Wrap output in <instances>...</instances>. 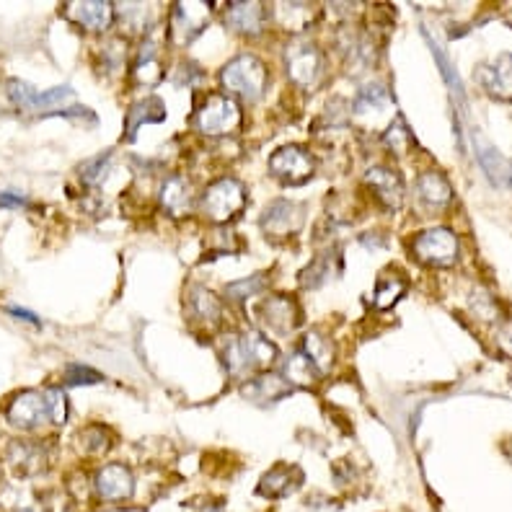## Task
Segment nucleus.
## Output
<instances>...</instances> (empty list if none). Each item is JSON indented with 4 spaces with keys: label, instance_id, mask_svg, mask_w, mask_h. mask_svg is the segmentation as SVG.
<instances>
[{
    "label": "nucleus",
    "instance_id": "f257e3e1",
    "mask_svg": "<svg viewBox=\"0 0 512 512\" xmlns=\"http://www.w3.org/2000/svg\"><path fill=\"white\" fill-rule=\"evenodd\" d=\"M277 347L269 342L259 331H246V334H236V337L225 339L223 344V363L225 370L233 378H246L254 373L259 365L275 363Z\"/></svg>",
    "mask_w": 512,
    "mask_h": 512
},
{
    "label": "nucleus",
    "instance_id": "f03ea898",
    "mask_svg": "<svg viewBox=\"0 0 512 512\" xmlns=\"http://www.w3.org/2000/svg\"><path fill=\"white\" fill-rule=\"evenodd\" d=\"M220 86L244 101L262 99L267 91V68L259 57L238 55L220 70Z\"/></svg>",
    "mask_w": 512,
    "mask_h": 512
},
{
    "label": "nucleus",
    "instance_id": "7ed1b4c3",
    "mask_svg": "<svg viewBox=\"0 0 512 512\" xmlns=\"http://www.w3.org/2000/svg\"><path fill=\"white\" fill-rule=\"evenodd\" d=\"M246 205V187L233 176H223L205 189L200 200V210L213 223H228L236 218Z\"/></svg>",
    "mask_w": 512,
    "mask_h": 512
},
{
    "label": "nucleus",
    "instance_id": "20e7f679",
    "mask_svg": "<svg viewBox=\"0 0 512 512\" xmlns=\"http://www.w3.org/2000/svg\"><path fill=\"white\" fill-rule=\"evenodd\" d=\"M241 119H244V112H241L236 99L215 94L202 104L200 112L194 114V127H197L202 135L218 138V135H231L233 130H238Z\"/></svg>",
    "mask_w": 512,
    "mask_h": 512
},
{
    "label": "nucleus",
    "instance_id": "39448f33",
    "mask_svg": "<svg viewBox=\"0 0 512 512\" xmlns=\"http://www.w3.org/2000/svg\"><path fill=\"white\" fill-rule=\"evenodd\" d=\"M8 99L21 109L29 112H60L65 109L68 101H75V91L70 86H55L50 91H37V86L21 81V78H11L6 86Z\"/></svg>",
    "mask_w": 512,
    "mask_h": 512
},
{
    "label": "nucleus",
    "instance_id": "423d86ee",
    "mask_svg": "<svg viewBox=\"0 0 512 512\" xmlns=\"http://www.w3.org/2000/svg\"><path fill=\"white\" fill-rule=\"evenodd\" d=\"M458 238L450 228H427L412 238V254L430 267H453L458 262Z\"/></svg>",
    "mask_w": 512,
    "mask_h": 512
},
{
    "label": "nucleus",
    "instance_id": "0eeeda50",
    "mask_svg": "<svg viewBox=\"0 0 512 512\" xmlns=\"http://www.w3.org/2000/svg\"><path fill=\"white\" fill-rule=\"evenodd\" d=\"M352 117L368 130H388L394 117V96L381 83H370L352 104Z\"/></svg>",
    "mask_w": 512,
    "mask_h": 512
},
{
    "label": "nucleus",
    "instance_id": "6e6552de",
    "mask_svg": "<svg viewBox=\"0 0 512 512\" xmlns=\"http://www.w3.org/2000/svg\"><path fill=\"white\" fill-rule=\"evenodd\" d=\"M269 174L285 187H300L316 174V163L306 148L300 145H285L269 156Z\"/></svg>",
    "mask_w": 512,
    "mask_h": 512
},
{
    "label": "nucleus",
    "instance_id": "1a4fd4ad",
    "mask_svg": "<svg viewBox=\"0 0 512 512\" xmlns=\"http://www.w3.org/2000/svg\"><path fill=\"white\" fill-rule=\"evenodd\" d=\"M290 81L300 88H313L321 78V52L311 42H293L285 50Z\"/></svg>",
    "mask_w": 512,
    "mask_h": 512
},
{
    "label": "nucleus",
    "instance_id": "9d476101",
    "mask_svg": "<svg viewBox=\"0 0 512 512\" xmlns=\"http://www.w3.org/2000/svg\"><path fill=\"white\" fill-rule=\"evenodd\" d=\"M306 220V207L290 200H275L264 210L262 231L272 238L295 236L303 228Z\"/></svg>",
    "mask_w": 512,
    "mask_h": 512
},
{
    "label": "nucleus",
    "instance_id": "9b49d317",
    "mask_svg": "<svg viewBox=\"0 0 512 512\" xmlns=\"http://www.w3.org/2000/svg\"><path fill=\"white\" fill-rule=\"evenodd\" d=\"M94 487L104 502H125L135 492V476L125 463H109L96 474Z\"/></svg>",
    "mask_w": 512,
    "mask_h": 512
},
{
    "label": "nucleus",
    "instance_id": "f8f14e48",
    "mask_svg": "<svg viewBox=\"0 0 512 512\" xmlns=\"http://www.w3.org/2000/svg\"><path fill=\"white\" fill-rule=\"evenodd\" d=\"M8 422L16 430H37L47 422V404L39 391H24L8 404Z\"/></svg>",
    "mask_w": 512,
    "mask_h": 512
},
{
    "label": "nucleus",
    "instance_id": "ddd939ff",
    "mask_svg": "<svg viewBox=\"0 0 512 512\" xmlns=\"http://www.w3.org/2000/svg\"><path fill=\"white\" fill-rule=\"evenodd\" d=\"M262 324L275 334H290L298 326V303L290 295H267L259 306Z\"/></svg>",
    "mask_w": 512,
    "mask_h": 512
},
{
    "label": "nucleus",
    "instance_id": "4468645a",
    "mask_svg": "<svg viewBox=\"0 0 512 512\" xmlns=\"http://www.w3.org/2000/svg\"><path fill=\"white\" fill-rule=\"evenodd\" d=\"M471 145H474L476 158H479L484 174L489 176V182L497 184L500 189L510 187V161L502 156L500 150L494 148L479 130H471Z\"/></svg>",
    "mask_w": 512,
    "mask_h": 512
},
{
    "label": "nucleus",
    "instance_id": "2eb2a0df",
    "mask_svg": "<svg viewBox=\"0 0 512 512\" xmlns=\"http://www.w3.org/2000/svg\"><path fill=\"white\" fill-rule=\"evenodd\" d=\"M210 21V6L202 3H179L171 16V34L179 42H192Z\"/></svg>",
    "mask_w": 512,
    "mask_h": 512
},
{
    "label": "nucleus",
    "instance_id": "dca6fc26",
    "mask_svg": "<svg viewBox=\"0 0 512 512\" xmlns=\"http://www.w3.org/2000/svg\"><path fill=\"white\" fill-rule=\"evenodd\" d=\"M510 55H500L494 63H484L476 68V81L487 91L492 99L507 101L512 91V75H510Z\"/></svg>",
    "mask_w": 512,
    "mask_h": 512
},
{
    "label": "nucleus",
    "instance_id": "f3484780",
    "mask_svg": "<svg viewBox=\"0 0 512 512\" xmlns=\"http://www.w3.org/2000/svg\"><path fill=\"white\" fill-rule=\"evenodd\" d=\"M365 184L375 192V197L383 202L391 210H399L401 202H404V182H401V176L396 174L394 169H388V166H373L365 174Z\"/></svg>",
    "mask_w": 512,
    "mask_h": 512
},
{
    "label": "nucleus",
    "instance_id": "a211bd4d",
    "mask_svg": "<svg viewBox=\"0 0 512 512\" xmlns=\"http://www.w3.org/2000/svg\"><path fill=\"white\" fill-rule=\"evenodd\" d=\"M414 189H417L419 202H422L427 210H435V213H438V210H445V207L453 202V187H450L448 176L440 174V171L435 169L425 171V174L419 176Z\"/></svg>",
    "mask_w": 512,
    "mask_h": 512
},
{
    "label": "nucleus",
    "instance_id": "6ab92c4d",
    "mask_svg": "<svg viewBox=\"0 0 512 512\" xmlns=\"http://www.w3.org/2000/svg\"><path fill=\"white\" fill-rule=\"evenodd\" d=\"M161 205L163 210L174 218H184L194 210V187L187 176L174 174L169 176L161 187Z\"/></svg>",
    "mask_w": 512,
    "mask_h": 512
},
{
    "label": "nucleus",
    "instance_id": "aec40b11",
    "mask_svg": "<svg viewBox=\"0 0 512 512\" xmlns=\"http://www.w3.org/2000/svg\"><path fill=\"white\" fill-rule=\"evenodd\" d=\"M114 6L107 0H86V3H73L68 6V16L81 24L88 32H107L114 21Z\"/></svg>",
    "mask_w": 512,
    "mask_h": 512
},
{
    "label": "nucleus",
    "instance_id": "412c9836",
    "mask_svg": "<svg viewBox=\"0 0 512 512\" xmlns=\"http://www.w3.org/2000/svg\"><path fill=\"white\" fill-rule=\"evenodd\" d=\"M264 19H267V13H264L262 3H241V0H233L231 6L225 8V21L238 34H259L262 32Z\"/></svg>",
    "mask_w": 512,
    "mask_h": 512
},
{
    "label": "nucleus",
    "instance_id": "4be33fe9",
    "mask_svg": "<svg viewBox=\"0 0 512 512\" xmlns=\"http://www.w3.org/2000/svg\"><path fill=\"white\" fill-rule=\"evenodd\" d=\"M300 484V471L295 466H275V469H269L267 474L262 476L259 481V487H256V494H262V497H269V500H280L285 494L295 492Z\"/></svg>",
    "mask_w": 512,
    "mask_h": 512
},
{
    "label": "nucleus",
    "instance_id": "5701e85b",
    "mask_svg": "<svg viewBox=\"0 0 512 512\" xmlns=\"http://www.w3.org/2000/svg\"><path fill=\"white\" fill-rule=\"evenodd\" d=\"M293 388L288 383L282 381L280 373H262V375H254L244 388H241V394L251 401H277L282 396H288Z\"/></svg>",
    "mask_w": 512,
    "mask_h": 512
},
{
    "label": "nucleus",
    "instance_id": "b1692460",
    "mask_svg": "<svg viewBox=\"0 0 512 512\" xmlns=\"http://www.w3.org/2000/svg\"><path fill=\"white\" fill-rule=\"evenodd\" d=\"M303 355L316 365L319 373H326V370H331V365H334V355H337V350H334V342H331L326 334L313 329L303 337Z\"/></svg>",
    "mask_w": 512,
    "mask_h": 512
},
{
    "label": "nucleus",
    "instance_id": "393cba45",
    "mask_svg": "<svg viewBox=\"0 0 512 512\" xmlns=\"http://www.w3.org/2000/svg\"><path fill=\"white\" fill-rule=\"evenodd\" d=\"M282 381L288 383L290 388L293 386H313V383L319 381V370H316V365L308 360L303 352H293V355L282 363Z\"/></svg>",
    "mask_w": 512,
    "mask_h": 512
},
{
    "label": "nucleus",
    "instance_id": "a878e982",
    "mask_svg": "<svg viewBox=\"0 0 512 512\" xmlns=\"http://www.w3.org/2000/svg\"><path fill=\"white\" fill-rule=\"evenodd\" d=\"M189 311L197 319H202V324H213V321H218L223 316L220 300L207 288H192V293H189Z\"/></svg>",
    "mask_w": 512,
    "mask_h": 512
},
{
    "label": "nucleus",
    "instance_id": "bb28decb",
    "mask_svg": "<svg viewBox=\"0 0 512 512\" xmlns=\"http://www.w3.org/2000/svg\"><path fill=\"white\" fill-rule=\"evenodd\" d=\"M404 290V277L394 275V272H386V275L378 280V285H375V308H381V311L394 308L401 300V295H404Z\"/></svg>",
    "mask_w": 512,
    "mask_h": 512
},
{
    "label": "nucleus",
    "instance_id": "cd10ccee",
    "mask_svg": "<svg viewBox=\"0 0 512 512\" xmlns=\"http://www.w3.org/2000/svg\"><path fill=\"white\" fill-rule=\"evenodd\" d=\"M166 119V109H163V101L161 99H145L140 104L130 109L127 114V127H130V135H135V130L148 122H163Z\"/></svg>",
    "mask_w": 512,
    "mask_h": 512
},
{
    "label": "nucleus",
    "instance_id": "c85d7f7f",
    "mask_svg": "<svg viewBox=\"0 0 512 512\" xmlns=\"http://www.w3.org/2000/svg\"><path fill=\"white\" fill-rule=\"evenodd\" d=\"M42 396H44V404H47V419L55 422V425H65V422H68L70 406L63 388H47Z\"/></svg>",
    "mask_w": 512,
    "mask_h": 512
},
{
    "label": "nucleus",
    "instance_id": "c756f323",
    "mask_svg": "<svg viewBox=\"0 0 512 512\" xmlns=\"http://www.w3.org/2000/svg\"><path fill=\"white\" fill-rule=\"evenodd\" d=\"M109 161H112V150H107V153H101V156L83 163L78 174H81V179L88 184V187H99L109 174Z\"/></svg>",
    "mask_w": 512,
    "mask_h": 512
},
{
    "label": "nucleus",
    "instance_id": "7c9ffc66",
    "mask_svg": "<svg viewBox=\"0 0 512 512\" xmlns=\"http://www.w3.org/2000/svg\"><path fill=\"white\" fill-rule=\"evenodd\" d=\"M329 272H331V262H329V254H321L319 259H313L306 269H303V275H300V285L308 290L313 288H321L326 280H329Z\"/></svg>",
    "mask_w": 512,
    "mask_h": 512
},
{
    "label": "nucleus",
    "instance_id": "2f4dec72",
    "mask_svg": "<svg viewBox=\"0 0 512 512\" xmlns=\"http://www.w3.org/2000/svg\"><path fill=\"white\" fill-rule=\"evenodd\" d=\"M422 34H425V39H427V44H430V50H432V55H435V60H438L440 73H443V78H445V83H448V88H453L456 94H463L461 78H458V73H456V68H453V63H450L448 57H445V52L440 50L438 42H435V39H432L430 34L425 32V29H422Z\"/></svg>",
    "mask_w": 512,
    "mask_h": 512
},
{
    "label": "nucleus",
    "instance_id": "473e14b6",
    "mask_svg": "<svg viewBox=\"0 0 512 512\" xmlns=\"http://www.w3.org/2000/svg\"><path fill=\"white\" fill-rule=\"evenodd\" d=\"M264 288H267V277L251 275V277H246V280L231 282V285L225 288V295L233 300H246V298H251L254 293H262Z\"/></svg>",
    "mask_w": 512,
    "mask_h": 512
},
{
    "label": "nucleus",
    "instance_id": "72a5a7b5",
    "mask_svg": "<svg viewBox=\"0 0 512 512\" xmlns=\"http://www.w3.org/2000/svg\"><path fill=\"white\" fill-rule=\"evenodd\" d=\"M104 381V375L99 370L88 368V365H70L65 370V383L68 386H91V383H101Z\"/></svg>",
    "mask_w": 512,
    "mask_h": 512
},
{
    "label": "nucleus",
    "instance_id": "f704fd0d",
    "mask_svg": "<svg viewBox=\"0 0 512 512\" xmlns=\"http://www.w3.org/2000/svg\"><path fill=\"white\" fill-rule=\"evenodd\" d=\"M29 200H26L24 194H16V192H0V207L3 210H11V207H26Z\"/></svg>",
    "mask_w": 512,
    "mask_h": 512
},
{
    "label": "nucleus",
    "instance_id": "c9c22d12",
    "mask_svg": "<svg viewBox=\"0 0 512 512\" xmlns=\"http://www.w3.org/2000/svg\"><path fill=\"white\" fill-rule=\"evenodd\" d=\"M11 316H13V319H24V321H29V324L39 326L37 316H34L32 311H26V308H11Z\"/></svg>",
    "mask_w": 512,
    "mask_h": 512
},
{
    "label": "nucleus",
    "instance_id": "e433bc0d",
    "mask_svg": "<svg viewBox=\"0 0 512 512\" xmlns=\"http://www.w3.org/2000/svg\"><path fill=\"white\" fill-rule=\"evenodd\" d=\"M202 512H223V507H220V505H207Z\"/></svg>",
    "mask_w": 512,
    "mask_h": 512
},
{
    "label": "nucleus",
    "instance_id": "4c0bfd02",
    "mask_svg": "<svg viewBox=\"0 0 512 512\" xmlns=\"http://www.w3.org/2000/svg\"><path fill=\"white\" fill-rule=\"evenodd\" d=\"M19 512H39V510H34V507H24V510H19Z\"/></svg>",
    "mask_w": 512,
    "mask_h": 512
}]
</instances>
